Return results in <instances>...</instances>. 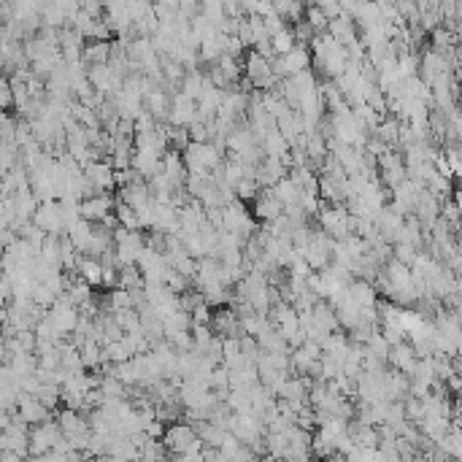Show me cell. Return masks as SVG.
<instances>
[{
    "label": "cell",
    "mask_w": 462,
    "mask_h": 462,
    "mask_svg": "<svg viewBox=\"0 0 462 462\" xmlns=\"http://www.w3.org/2000/svg\"><path fill=\"white\" fill-rule=\"evenodd\" d=\"M162 438H165V449L173 452V454H179V457H189V454H200V452H203V443L197 441L192 424L173 422V424L162 433Z\"/></svg>",
    "instance_id": "1"
},
{
    "label": "cell",
    "mask_w": 462,
    "mask_h": 462,
    "mask_svg": "<svg viewBox=\"0 0 462 462\" xmlns=\"http://www.w3.org/2000/svg\"><path fill=\"white\" fill-rule=\"evenodd\" d=\"M22 422H33V424H44L49 422V411L33 398V400H22Z\"/></svg>",
    "instance_id": "2"
},
{
    "label": "cell",
    "mask_w": 462,
    "mask_h": 462,
    "mask_svg": "<svg viewBox=\"0 0 462 462\" xmlns=\"http://www.w3.org/2000/svg\"><path fill=\"white\" fill-rule=\"evenodd\" d=\"M79 271H82V276H84V281H87L90 287H97V284L103 281V265H100V260H95V257L82 260V263H79Z\"/></svg>",
    "instance_id": "3"
},
{
    "label": "cell",
    "mask_w": 462,
    "mask_h": 462,
    "mask_svg": "<svg viewBox=\"0 0 462 462\" xmlns=\"http://www.w3.org/2000/svg\"><path fill=\"white\" fill-rule=\"evenodd\" d=\"M111 57V44L108 41H95V44H87L84 49V60H90L95 65H106Z\"/></svg>",
    "instance_id": "4"
},
{
    "label": "cell",
    "mask_w": 462,
    "mask_h": 462,
    "mask_svg": "<svg viewBox=\"0 0 462 462\" xmlns=\"http://www.w3.org/2000/svg\"><path fill=\"white\" fill-rule=\"evenodd\" d=\"M271 49H273V54H278V57L289 54V51L295 49V36H292V30L284 27V30H278L276 36H271Z\"/></svg>",
    "instance_id": "5"
}]
</instances>
